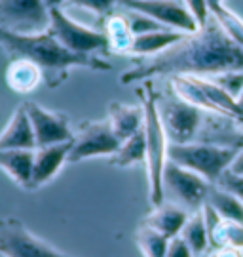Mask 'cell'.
<instances>
[{"mask_svg": "<svg viewBox=\"0 0 243 257\" xmlns=\"http://www.w3.org/2000/svg\"><path fill=\"white\" fill-rule=\"evenodd\" d=\"M169 242L171 240L167 236H163L158 230L150 229L146 225H143L141 230L137 232V244H139L144 257H165Z\"/></svg>", "mask_w": 243, "mask_h": 257, "instance_id": "26", "label": "cell"}, {"mask_svg": "<svg viewBox=\"0 0 243 257\" xmlns=\"http://www.w3.org/2000/svg\"><path fill=\"white\" fill-rule=\"evenodd\" d=\"M124 14H126L127 23H129V27H131V31H133V35H135V37L165 29L163 25H160L158 21H154L152 18L144 16V14H141V12H135V10H126Z\"/></svg>", "mask_w": 243, "mask_h": 257, "instance_id": "28", "label": "cell"}, {"mask_svg": "<svg viewBox=\"0 0 243 257\" xmlns=\"http://www.w3.org/2000/svg\"><path fill=\"white\" fill-rule=\"evenodd\" d=\"M124 10H135L152 18L165 29L192 35L199 31L198 21L180 0H122Z\"/></svg>", "mask_w": 243, "mask_h": 257, "instance_id": "10", "label": "cell"}, {"mask_svg": "<svg viewBox=\"0 0 243 257\" xmlns=\"http://www.w3.org/2000/svg\"><path fill=\"white\" fill-rule=\"evenodd\" d=\"M44 2L48 8L54 10V8H65V6H69L71 0H44Z\"/></svg>", "mask_w": 243, "mask_h": 257, "instance_id": "35", "label": "cell"}, {"mask_svg": "<svg viewBox=\"0 0 243 257\" xmlns=\"http://www.w3.org/2000/svg\"><path fill=\"white\" fill-rule=\"evenodd\" d=\"M165 257H194V253L188 248V244L180 236H177V238H171V242H169V248H167Z\"/></svg>", "mask_w": 243, "mask_h": 257, "instance_id": "32", "label": "cell"}, {"mask_svg": "<svg viewBox=\"0 0 243 257\" xmlns=\"http://www.w3.org/2000/svg\"><path fill=\"white\" fill-rule=\"evenodd\" d=\"M243 69V50L235 46L213 19L205 27L186 35L179 44L154 57L139 59L122 74V82H148L156 76H211V74Z\"/></svg>", "mask_w": 243, "mask_h": 257, "instance_id": "1", "label": "cell"}, {"mask_svg": "<svg viewBox=\"0 0 243 257\" xmlns=\"http://www.w3.org/2000/svg\"><path fill=\"white\" fill-rule=\"evenodd\" d=\"M0 29L16 35H36L50 29L44 0H0Z\"/></svg>", "mask_w": 243, "mask_h": 257, "instance_id": "8", "label": "cell"}, {"mask_svg": "<svg viewBox=\"0 0 243 257\" xmlns=\"http://www.w3.org/2000/svg\"><path fill=\"white\" fill-rule=\"evenodd\" d=\"M237 105H239V109L243 110V92L239 93V97H237Z\"/></svg>", "mask_w": 243, "mask_h": 257, "instance_id": "37", "label": "cell"}, {"mask_svg": "<svg viewBox=\"0 0 243 257\" xmlns=\"http://www.w3.org/2000/svg\"><path fill=\"white\" fill-rule=\"evenodd\" d=\"M207 4H209V12H211V10L222 6V4H224V0H207Z\"/></svg>", "mask_w": 243, "mask_h": 257, "instance_id": "36", "label": "cell"}, {"mask_svg": "<svg viewBox=\"0 0 243 257\" xmlns=\"http://www.w3.org/2000/svg\"><path fill=\"white\" fill-rule=\"evenodd\" d=\"M209 236L216 248L243 249V223L222 219Z\"/></svg>", "mask_w": 243, "mask_h": 257, "instance_id": "25", "label": "cell"}, {"mask_svg": "<svg viewBox=\"0 0 243 257\" xmlns=\"http://www.w3.org/2000/svg\"><path fill=\"white\" fill-rule=\"evenodd\" d=\"M188 12L194 16V19L198 21L199 27H205L211 19V12H209V4L207 0H180Z\"/></svg>", "mask_w": 243, "mask_h": 257, "instance_id": "30", "label": "cell"}, {"mask_svg": "<svg viewBox=\"0 0 243 257\" xmlns=\"http://www.w3.org/2000/svg\"><path fill=\"white\" fill-rule=\"evenodd\" d=\"M108 124L120 141L139 134L144 128L143 107L127 105V103H112L108 107Z\"/></svg>", "mask_w": 243, "mask_h": 257, "instance_id": "17", "label": "cell"}, {"mask_svg": "<svg viewBox=\"0 0 243 257\" xmlns=\"http://www.w3.org/2000/svg\"><path fill=\"white\" fill-rule=\"evenodd\" d=\"M158 105L169 145H184L196 141L205 124L207 112L182 101L175 93H171L169 97H162L158 93Z\"/></svg>", "mask_w": 243, "mask_h": 257, "instance_id": "5", "label": "cell"}, {"mask_svg": "<svg viewBox=\"0 0 243 257\" xmlns=\"http://www.w3.org/2000/svg\"><path fill=\"white\" fill-rule=\"evenodd\" d=\"M0 255L2 257H71L35 236L16 217L0 219Z\"/></svg>", "mask_w": 243, "mask_h": 257, "instance_id": "9", "label": "cell"}, {"mask_svg": "<svg viewBox=\"0 0 243 257\" xmlns=\"http://www.w3.org/2000/svg\"><path fill=\"white\" fill-rule=\"evenodd\" d=\"M118 4H122V0H71L69 2V6L72 8H84L99 18L110 16Z\"/></svg>", "mask_w": 243, "mask_h": 257, "instance_id": "29", "label": "cell"}, {"mask_svg": "<svg viewBox=\"0 0 243 257\" xmlns=\"http://www.w3.org/2000/svg\"><path fill=\"white\" fill-rule=\"evenodd\" d=\"M211 257H243V249H235V248H216V251Z\"/></svg>", "mask_w": 243, "mask_h": 257, "instance_id": "34", "label": "cell"}, {"mask_svg": "<svg viewBox=\"0 0 243 257\" xmlns=\"http://www.w3.org/2000/svg\"><path fill=\"white\" fill-rule=\"evenodd\" d=\"M213 82L224 90L230 97H234L237 101L239 93L243 92V69H230V71H222V73H216L209 76Z\"/></svg>", "mask_w": 243, "mask_h": 257, "instance_id": "27", "label": "cell"}, {"mask_svg": "<svg viewBox=\"0 0 243 257\" xmlns=\"http://www.w3.org/2000/svg\"><path fill=\"white\" fill-rule=\"evenodd\" d=\"M215 185H218L220 189H224L228 193H232L243 202V175H235L232 172H226V174L220 175V179Z\"/></svg>", "mask_w": 243, "mask_h": 257, "instance_id": "31", "label": "cell"}, {"mask_svg": "<svg viewBox=\"0 0 243 257\" xmlns=\"http://www.w3.org/2000/svg\"><path fill=\"white\" fill-rule=\"evenodd\" d=\"M184 37H186V33L173 31V29H162V31L139 35V37L133 38L129 55H135V57H141V59L154 57L158 54H163L165 50L173 48L175 44H179Z\"/></svg>", "mask_w": 243, "mask_h": 257, "instance_id": "18", "label": "cell"}, {"mask_svg": "<svg viewBox=\"0 0 243 257\" xmlns=\"http://www.w3.org/2000/svg\"><path fill=\"white\" fill-rule=\"evenodd\" d=\"M0 149H27L36 151L35 130L29 118L25 105H21L12 114L10 122L0 132Z\"/></svg>", "mask_w": 243, "mask_h": 257, "instance_id": "14", "label": "cell"}, {"mask_svg": "<svg viewBox=\"0 0 243 257\" xmlns=\"http://www.w3.org/2000/svg\"><path fill=\"white\" fill-rule=\"evenodd\" d=\"M237 149L239 147L222 143L192 141L184 145H169L167 156L171 162L201 175L211 185H215L220 179V175L230 170V164L237 155Z\"/></svg>", "mask_w": 243, "mask_h": 257, "instance_id": "4", "label": "cell"}, {"mask_svg": "<svg viewBox=\"0 0 243 257\" xmlns=\"http://www.w3.org/2000/svg\"><path fill=\"white\" fill-rule=\"evenodd\" d=\"M239 147H243V139H241V143H239Z\"/></svg>", "mask_w": 243, "mask_h": 257, "instance_id": "38", "label": "cell"}, {"mask_svg": "<svg viewBox=\"0 0 243 257\" xmlns=\"http://www.w3.org/2000/svg\"><path fill=\"white\" fill-rule=\"evenodd\" d=\"M192 215L188 210L175 206V204L163 202L160 208H154V211L144 219V225L150 229L158 230L160 234L167 236V238H177L184 229L186 221Z\"/></svg>", "mask_w": 243, "mask_h": 257, "instance_id": "16", "label": "cell"}, {"mask_svg": "<svg viewBox=\"0 0 243 257\" xmlns=\"http://www.w3.org/2000/svg\"><path fill=\"white\" fill-rule=\"evenodd\" d=\"M180 238L188 244V248L192 249L194 255H201V253L207 251L211 238H209V232L207 227H205V219H203L201 210L194 211L188 217L184 229L180 232Z\"/></svg>", "mask_w": 243, "mask_h": 257, "instance_id": "23", "label": "cell"}, {"mask_svg": "<svg viewBox=\"0 0 243 257\" xmlns=\"http://www.w3.org/2000/svg\"><path fill=\"white\" fill-rule=\"evenodd\" d=\"M122 141L112 132L108 120L105 122H88L82 124L80 132L72 139V151L69 162L76 164L88 158H97V156H110L118 151Z\"/></svg>", "mask_w": 243, "mask_h": 257, "instance_id": "11", "label": "cell"}, {"mask_svg": "<svg viewBox=\"0 0 243 257\" xmlns=\"http://www.w3.org/2000/svg\"><path fill=\"white\" fill-rule=\"evenodd\" d=\"M211 19L222 29V33L234 42L235 46H239L243 50V19L235 12H232L226 4H222L218 8L211 10Z\"/></svg>", "mask_w": 243, "mask_h": 257, "instance_id": "24", "label": "cell"}, {"mask_svg": "<svg viewBox=\"0 0 243 257\" xmlns=\"http://www.w3.org/2000/svg\"><path fill=\"white\" fill-rule=\"evenodd\" d=\"M144 155H146V139H144V128L122 141V145L118 151L110 156V166L116 168H133V166L144 162Z\"/></svg>", "mask_w": 243, "mask_h": 257, "instance_id": "22", "label": "cell"}, {"mask_svg": "<svg viewBox=\"0 0 243 257\" xmlns=\"http://www.w3.org/2000/svg\"><path fill=\"white\" fill-rule=\"evenodd\" d=\"M50 31L67 50L80 55H99L108 52V42L103 31L82 25L63 8L50 10Z\"/></svg>", "mask_w": 243, "mask_h": 257, "instance_id": "7", "label": "cell"}, {"mask_svg": "<svg viewBox=\"0 0 243 257\" xmlns=\"http://www.w3.org/2000/svg\"><path fill=\"white\" fill-rule=\"evenodd\" d=\"M205 204H209L224 221L243 223V202L232 193L220 189L218 185L211 187V191L207 194V202Z\"/></svg>", "mask_w": 243, "mask_h": 257, "instance_id": "21", "label": "cell"}, {"mask_svg": "<svg viewBox=\"0 0 243 257\" xmlns=\"http://www.w3.org/2000/svg\"><path fill=\"white\" fill-rule=\"evenodd\" d=\"M144 110V139H146V155L144 166L148 175V200L154 208H160L165 202L163 196V172L169 162V139L165 136V130L160 116V105H158V92L154 90L150 82H146L144 90H141Z\"/></svg>", "mask_w": 243, "mask_h": 257, "instance_id": "3", "label": "cell"}, {"mask_svg": "<svg viewBox=\"0 0 243 257\" xmlns=\"http://www.w3.org/2000/svg\"><path fill=\"white\" fill-rule=\"evenodd\" d=\"M71 151H72V141L36 149L35 151V172H33V183H31V189L50 183L55 175L61 172V168L69 162Z\"/></svg>", "mask_w": 243, "mask_h": 257, "instance_id": "13", "label": "cell"}, {"mask_svg": "<svg viewBox=\"0 0 243 257\" xmlns=\"http://www.w3.org/2000/svg\"><path fill=\"white\" fill-rule=\"evenodd\" d=\"M25 109L29 112L33 130H35L36 149L57 145V143H67V141L74 139L71 124L63 114L52 112V110L44 109L38 103H25Z\"/></svg>", "mask_w": 243, "mask_h": 257, "instance_id": "12", "label": "cell"}, {"mask_svg": "<svg viewBox=\"0 0 243 257\" xmlns=\"http://www.w3.org/2000/svg\"><path fill=\"white\" fill-rule=\"evenodd\" d=\"M241 124H243V120H241Z\"/></svg>", "mask_w": 243, "mask_h": 257, "instance_id": "39", "label": "cell"}, {"mask_svg": "<svg viewBox=\"0 0 243 257\" xmlns=\"http://www.w3.org/2000/svg\"><path fill=\"white\" fill-rule=\"evenodd\" d=\"M44 80L42 71L33 61L23 57H14L6 69V84L16 93H31Z\"/></svg>", "mask_w": 243, "mask_h": 257, "instance_id": "19", "label": "cell"}, {"mask_svg": "<svg viewBox=\"0 0 243 257\" xmlns=\"http://www.w3.org/2000/svg\"><path fill=\"white\" fill-rule=\"evenodd\" d=\"M228 172H232V174H235V175H243V147L237 149V155H235V158L232 160Z\"/></svg>", "mask_w": 243, "mask_h": 257, "instance_id": "33", "label": "cell"}, {"mask_svg": "<svg viewBox=\"0 0 243 257\" xmlns=\"http://www.w3.org/2000/svg\"><path fill=\"white\" fill-rule=\"evenodd\" d=\"M0 170L14 183L31 189L35 172V151L27 149H0Z\"/></svg>", "mask_w": 243, "mask_h": 257, "instance_id": "15", "label": "cell"}, {"mask_svg": "<svg viewBox=\"0 0 243 257\" xmlns=\"http://www.w3.org/2000/svg\"><path fill=\"white\" fill-rule=\"evenodd\" d=\"M103 33L107 37L108 42V52H114V54H127L129 55V50H131V44H133V31L127 23L126 14H110L105 18V27H103Z\"/></svg>", "mask_w": 243, "mask_h": 257, "instance_id": "20", "label": "cell"}, {"mask_svg": "<svg viewBox=\"0 0 243 257\" xmlns=\"http://www.w3.org/2000/svg\"><path fill=\"white\" fill-rule=\"evenodd\" d=\"M0 46L12 55V59L23 57L33 61L42 71L44 82L50 88L61 86L69 73L76 67H86L93 71L110 69V63L99 55H80L67 50L50 29L36 35H16L0 29Z\"/></svg>", "mask_w": 243, "mask_h": 257, "instance_id": "2", "label": "cell"}, {"mask_svg": "<svg viewBox=\"0 0 243 257\" xmlns=\"http://www.w3.org/2000/svg\"><path fill=\"white\" fill-rule=\"evenodd\" d=\"M213 185L207 179H203L201 175L190 172L182 166L175 162H167L165 172H163V196L165 202L180 206L190 213L199 211L205 202H207V194Z\"/></svg>", "mask_w": 243, "mask_h": 257, "instance_id": "6", "label": "cell"}]
</instances>
